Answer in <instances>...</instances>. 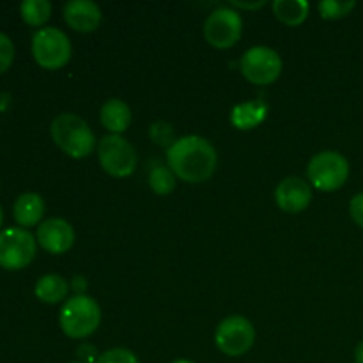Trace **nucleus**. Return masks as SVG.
<instances>
[{
  "instance_id": "f257e3e1",
  "label": "nucleus",
  "mask_w": 363,
  "mask_h": 363,
  "mask_svg": "<svg viewBox=\"0 0 363 363\" xmlns=\"http://www.w3.org/2000/svg\"><path fill=\"white\" fill-rule=\"evenodd\" d=\"M167 163L176 177L186 183H202L215 174L218 155L211 142L199 135L177 138L167 149Z\"/></svg>"
},
{
  "instance_id": "f03ea898",
  "label": "nucleus",
  "mask_w": 363,
  "mask_h": 363,
  "mask_svg": "<svg viewBox=\"0 0 363 363\" xmlns=\"http://www.w3.org/2000/svg\"><path fill=\"white\" fill-rule=\"evenodd\" d=\"M50 133L57 147L74 160L87 158L96 149L94 131L77 113H59L52 121Z\"/></svg>"
},
{
  "instance_id": "7ed1b4c3",
  "label": "nucleus",
  "mask_w": 363,
  "mask_h": 363,
  "mask_svg": "<svg viewBox=\"0 0 363 363\" xmlns=\"http://www.w3.org/2000/svg\"><path fill=\"white\" fill-rule=\"evenodd\" d=\"M101 308L87 294H74L60 308L59 325L69 339H85L98 330Z\"/></svg>"
},
{
  "instance_id": "20e7f679",
  "label": "nucleus",
  "mask_w": 363,
  "mask_h": 363,
  "mask_svg": "<svg viewBox=\"0 0 363 363\" xmlns=\"http://www.w3.org/2000/svg\"><path fill=\"white\" fill-rule=\"evenodd\" d=\"M71 41L60 28L43 27L32 38V55L45 69H59L71 59Z\"/></svg>"
},
{
  "instance_id": "39448f33",
  "label": "nucleus",
  "mask_w": 363,
  "mask_h": 363,
  "mask_svg": "<svg viewBox=\"0 0 363 363\" xmlns=\"http://www.w3.org/2000/svg\"><path fill=\"white\" fill-rule=\"evenodd\" d=\"M307 174L311 183L321 191H335L350 177V163L346 156L337 151H323L312 156Z\"/></svg>"
},
{
  "instance_id": "423d86ee",
  "label": "nucleus",
  "mask_w": 363,
  "mask_h": 363,
  "mask_svg": "<svg viewBox=\"0 0 363 363\" xmlns=\"http://www.w3.org/2000/svg\"><path fill=\"white\" fill-rule=\"evenodd\" d=\"M34 236L21 227H7L0 230V266L9 272L23 269L35 257Z\"/></svg>"
},
{
  "instance_id": "0eeeda50",
  "label": "nucleus",
  "mask_w": 363,
  "mask_h": 363,
  "mask_svg": "<svg viewBox=\"0 0 363 363\" xmlns=\"http://www.w3.org/2000/svg\"><path fill=\"white\" fill-rule=\"evenodd\" d=\"M98 158L103 170L112 177H128L138 163L133 145L121 135H106L98 144Z\"/></svg>"
},
{
  "instance_id": "6e6552de",
  "label": "nucleus",
  "mask_w": 363,
  "mask_h": 363,
  "mask_svg": "<svg viewBox=\"0 0 363 363\" xmlns=\"http://www.w3.org/2000/svg\"><path fill=\"white\" fill-rule=\"evenodd\" d=\"M216 347L227 357H243L255 342V328L243 315H229L215 332Z\"/></svg>"
},
{
  "instance_id": "1a4fd4ad",
  "label": "nucleus",
  "mask_w": 363,
  "mask_h": 363,
  "mask_svg": "<svg viewBox=\"0 0 363 363\" xmlns=\"http://www.w3.org/2000/svg\"><path fill=\"white\" fill-rule=\"evenodd\" d=\"M241 73L255 85H269L282 73V59L268 46H254L241 57Z\"/></svg>"
},
{
  "instance_id": "9d476101",
  "label": "nucleus",
  "mask_w": 363,
  "mask_h": 363,
  "mask_svg": "<svg viewBox=\"0 0 363 363\" xmlns=\"http://www.w3.org/2000/svg\"><path fill=\"white\" fill-rule=\"evenodd\" d=\"M241 32H243V20L240 13L230 7H218L206 18V41L215 48L225 50L234 46L240 41Z\"/></svg>"
},
{
  "instance_id": "9b49d317",
  "label": "nucleus",
  "mask_w": 363,
  "mask_h": 363,
  "mask_svg": "<svg viewBox=\"0 0 363 363\" xmlns=\"http://www.w3.org/2000/svg\"><path fill=\"white\" fill-rule=\"evenodd\" d=\"M38 243L50 254H66L74 243V230L69 222L62 218H48L39 223L38 234H35Z\"/></svg>"
},
{
  "instance_id": "f8f14e48",
  "label": "nucleus",
  "mask_w": 363,
  "mask_h": 363,
  "mask_svg": "<svg viewBox=\"0 0 363 363\" xmlns=\"http://www.w3.org/2000/svg\"><path fill=\"white\" fill-rule=\"evenodd\" d=\"M275 201L284 213H291V215L301 213L312 201L311 184L300 177H286L277 186Z\"/></svg>"
},
{
  "instance_id": "ddd939ff",
  "label": "nucleus",
  "mask_w": 363,
  "mask_h": 363,
  "mask_svg": "<svg viewBox=\"0 0 363 363\" xmlns=\"http://www.w3.org/2000/svg\"><path fill=\"white\" fill-rule=\"evenodd\" d=\"M101 18V7L92 0H69L64 6V20L77 32L96 30Z\"/></svg>"
},
{
  "instance_id": "4468645a",
  "label": "nucleus",
  "mask_w": 363,
  "mask_h": 363,
  "mask_svg": "<svg viewBox=\"0 0 363 363\" xmlns=\"http://www.w3.org/2000/svg\"><path fill=\"white\" fill-rule=\"evenodd\" d=\"M43 215H45V201H43V197L39 194L27 191V194H21L20 197L14 201L13 216L14 220H16L18 225H38V223L41 222Z\"/></svg>"
},
{
  "instance_id": "2eb2a0df",
  "label": "nucleus",
  "mask_w": 363,
  "mask_h": 363,
  "mask_svg": "<svg viewBox=\"0 0 363 363\" xmlns=\"http://www.w3.org/2000/svg\"><path fill=\"white\" fill-rule=\"evenodd\" d=\"M99 119L105 130L110 131V135H121L128 130L131 123V108L119 98L106 99L105 105L101 106Z\"/></svg>"
},
{
  "instance_id": "dca6fc26",
  "label": "nucleus",
  "mask_w": 363,
  "mask_h": 363,
  "mask_svg": "<svg viewBox=\"0 0 363 363\" xmlns=\"http://www.w3.org/2000/svg\"><path fill=\"white\" fill-rule=\"evenodd\" d=\"M34 293L35 296L41 301H45V303H60V301L67 296V293H69V282H67L64 277L50 273V275L41 277V279L35 282Z\"/></svg>"
},
{
  "instance_id": "f3484780",
  "label": "nucleus",
  "mask_w": 363,
  "mask_h": 363,
  "mask_svg": "<svg viewBox=\"0 0 363 363\" xmlns=\"http://www.w3.org/2000/svg\"><path fill=\"white\" fill-rule=\"evenodd\" d=\"M266 112H268V106L262 101L241 103V105L234 106L233 113H230V121L240 130H250V128H255L264 119Z\"/></svg>"
},
{
  "instance_id": "a211bd4d",
  "label": "nucleus",
  "mask_w": 363,
  "mask_h": 363,
  "mask_svg": "<svg viewBox=\"0 0 363 363\" xmlns=\"http://www.w3.org/2000/svg\"><path fill=\"white\" fill-rule=\"evenodd\" d=\"M308 9H311V6H308L307 0H275L273 2L275 16L291 27L303 23L308 16Z\"/></svg>"
},
{
  "instance_id": "6ab92c4d",
  "label": "nucleus",
  "mask_w": 363,
  "mask_h": 363,
  "mask_svg": "<svg viewBox=\"0 0 363 363\" xmlns=\"http://www.w3.org/2000/svg\"><path fill=\"white\" fill-rule=\"evenodd\" d=\"M20 13L28 25L39 27L48 21L52 14V4L48 0H23L20 4Z\"/></svg>"
},
{
  "instance_id": "aec40b11",
  "label": "nucleus",
  "mask_w": 363,
  "mask_h": 363,
  "mask_svg": "<svg viewBox=\"0 0 363 363\" xmlns=\"http://www.w3.org/2000/svg\"><path fill=\"white\" fill-rule=\"evenodd\" d=\"M149 186L155 194L167 195L176 188V174L165 165H156L149 170Z\"/></svg>"
},
{
  "instance_id": "412c9836",
  "label": "nucleus",
  "mask_w": 363,
  "mask_h": 363,
  "mask_svg": "<svg viewBox=\"0 0 363 363\" xmlns=\"http://www.w3.org/2000/svg\"><path fill=\"white\" fill-rule=\"evenodd\" d=\"M354 0H323L319 2V13L325 20H339L354 9Z\"/></svg>"
},
{
  "instance_id": "4be33fe9",
  "label": "nucleus",
  "mask_w": 363,
  "mask_h": 363,
  "mask_svg": "<svg viewBox=\"0 0 363 363\" xmlns=\"http://www.w3.org/2000/svg\"><path fill=\"white\" fill-rule=\"evenodd\" d=\"M149 137H151V140L155 144L163 145L167 149L177 140L176 135H174V128L169 123H163V121L151 124V128H149Z\"/></svg>"
},
{
  "instance_id": "5701e85b",
  "label": "nucleus",
  "mask_w": 363,
  "mask_h": 363,
  "mask_svg": "<svg viewBox=\"0 0 363 363\" xmlns=\"http://www.w3.org/2000/svg\"><path fill=\"white\" fill-rule=\"evenodd\" d=\"M96 363H140L137 354L124 347H113V350L105 351L98 357Z\"/></svg>"
},
{
  "instance_id": "b1692460",
  "label": "nucleus",
  "mask_w": 363,
  "mask_h": 363,
  "mask_svg": "<svg viewBox=\"0 0 363 363\" xmlns=\"http://www.w3.org/2000/svg\"><path fill=\"white\" fill-rule=\"evenodd\" d=\"M14 59V45L11 38L4 32H0V74L9 69Z\"/></svg>"
},
{
  "instance_id": "393cba45",
  "label": "nucleus",
  "mask_w": 363,
  "mask_h": 363,
  "mask_svg": "<svg viewBox=\"0 0 363 363\" xmlns=\"http://www.w3.org/2000/svg\"><path fill=\"white\" fill-rule=\"evenodd\" d=\"M350 213H351V218L354 220V223L363 229V194H357L353 199H351Z\"/></svg>"
},
{
  "instance_id": "a878e982",
  "label": "nucleus",
  "mask_w": 363,
  "mask_h": 363,
  "mask_svg": "<svg viewBox=\"0 0 363 363\" xmlns=\"http://www.w3.org/2000/svg\"><path fill=\"white\" fill-rule=\"evenodd\" d=\"M73 287L74 291H77V294H84V291H85V287H87V280L84 279V277H74L73 279Z\"/></svg>"
},
{
  "instance_id": "bb28decb",
  "label": "nucleus",
  "mask_w": 363,
  "mask_h": 363,
  "mask_svg": "<svg viewBox=\"0 0 363 363\" xmlns=\"http://www.w3.org/2000/svg\"><path fill=\"white\" fill-rule=\"evenodd\" d=\"M266 2H233V6L240 7V9H259V7L264 6Z\"/></svg>"
},
{
  "instance_id": "cd10ccee",
  "label": "nucleus",
  "mask_w": 363,
  "mask_h": 363,
  "mask_svg": "<svg viewBox=\"0 0 363 363\" xmlns=\"http://www.w3.org/2000/svg\"><path fill=\"white\" fill-rule=\"evenodd\" d=\"M354 360L357 363H363V342L358 344L357 350H354Z\"/></svg>"
},
{
  "instance_id": "c85d7f7f",
  "label": "nucleus",
  "mask_w": 363,
  "mask_h": 363,
  "mask_svg": "<svg viewBox=\"0 0 363 363\" xmlns=\"http://www.w3.org/2000/svg\"><path fill=\"white\" fill-rule=\"evenodd\" d=\"M172 363H194V362L186 360V358H179V360H174Z\"/></svg>"
},
{
  "instance_id": "c756f323",
  "label": "nucleus",
  "mask_w": 363,
  "mask_h": 363,
  "mask_svg": "<svg viewBox=\"0 0 363 363\" xmlns=\"http://www.w3.org/2000/svg\"><path fill=\"white\" fill-rule=\"evenodd\" d=\"M2 222H4V213H2V208H0V227H2Z\"/></svg>"
},
{
  "instance_id": "7c9ffc66",
  "label": "nucleus",
  "mask_w": 363,
  "mask_h": 363,
  "mask_svg": "<svg viewBox=\"0 0 363 363\" xmlns=\"http://www.w3.org/2000/svg\"><path fill=\"white\" fill-rule=\"evenodd\" d=\"M69 363H80V362H69Z\"/></svg>"
}]
</instances>
